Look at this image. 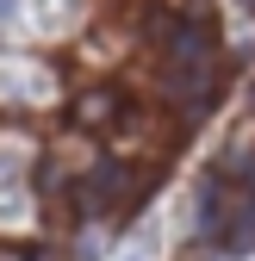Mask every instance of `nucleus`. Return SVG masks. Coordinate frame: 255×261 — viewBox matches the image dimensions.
I'll list each match as a JSON object with an SVG mask.
<instances>
[{"label":"nucleus","instance_id":"f257e3e1","mask_svg":"<svg viewBox=\"0 0 255 261\" xmlns=\"http://www.w3.org/2000/svg\"><path fill=\"white\" fill-rule=\"evenodd\" d=\"M149 193V174L131 162H93L87 174H75V212L81 218H106V212H131Z\"/></svg>","mask_w":255,"mask_h":261},{"label":"nucleus","instance_id":"f03ea898","mask_svg":"<svg viewBox=\"0 0 255 261\" xmlns=\"http://www.w3.org/2000/svg\"><path fill=\"white\" fill-rule=\"evenodd\" d=\"M181 137V124H168L162 112H118L112 124V162H162Z\"/></svg>","mask_w":255,"mask_h":261},{"label":"nucleus","instance_id":"7ed1b4c3","mask_svg":"<svg viewBox=\"0 0 255 261\" xmlns=\"http://www.w3.org/2000/svg\"><path fill=\"white\" fill-rule=\"evenodd\" d=\"M118 112H124V100H118L112 87H87L81 100H75V124H81V130H112Z\"/></svg>","mask_w":255,"mask_h":261},{"label":"nucleus","instance_id":"20e7f679","mask_svg":"<svg viewBox=\"0 0 255 261\" xmlns=\"http://www.w3.org/2000/svg\"><path fill=\"white\" fill-rule=\"evenodd\" d=\"M25 261H69L62 249H38V255H25Z\"/></svg>","mask_w":255,"mask_h":261},{"label":"nucleus","instance_id":"39448f33","mask_svg":"<svg viewBox=\"0 0 255 261\" xmlns=\"http://www.w3.org/2000/svg\"><path fill=\"white\" fill-rule=\"evenodd\" d=\"M0 261H25V255H19V249H13V243H0Z\"/></svg>","mask_w":255,"mask_h":261}]
</instances>
